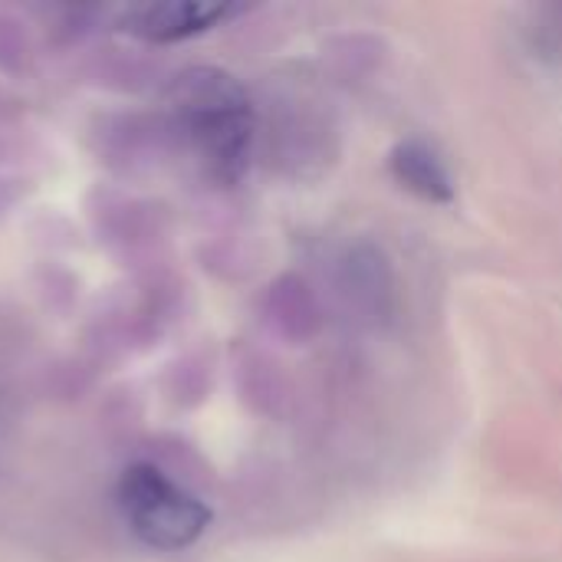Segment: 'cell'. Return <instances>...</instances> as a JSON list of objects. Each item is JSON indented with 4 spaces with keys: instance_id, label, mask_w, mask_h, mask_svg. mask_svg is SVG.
Returning a JSON list of instances; mask_svg holds the SVG:
<instances>
[{
    "instance_id": "cell-2",
    "label": "cell",
    "mask_w": 562,
    "mask_h": 562,
    "mask_svg": "<svg viewBox=\"0 0 562 562\" xmlns=\"http://www.w3.org/2000/svg\"><path fill=\"white\" fill-rule=\"evenodd\" d=\"M119 507L128 530L158 553H181L194 547L211 524L204 501L175 484L155 464H132L122 474Z\"/></svg>"
},
{
    "instance_id": "cell-1",
    "label": "cell",
    "mask_w": 562,
    "mask_h": 562,
    "mask_svg": "<svg viewBox=\"0 0 562 562\" xmlns=\"http://www.w3.org/2000/svg\"><path fill=\"white\" fill-rule=\"evenodd\" d=\"M168 112L184 145L217 184H237L250 165L254 105L247 89L224 69L194 66L175 76Z\"/></svg>"
},
{
    "instance_id": "cell-4",
    "label": "cell",
    "mask_w": 562,
    "mask_h": 562,
    "mask_svg": "<svg viewBox=\"0 0 562 562\" xmlns=\"http://www.w3.org/2000/svg\"><path fill=\"white\" fill-rule=\"evenodd\" d=\"M392 178L428 204H451L454 201V178L445 158L422 138H405L389 155Z\"/></svg>"
},
{
    "instance_id": "cell-3",
    "label": "cell",
    "mask_w": 562,
    "mask_h": 562,
    "mask_svg": "<svg viewBox=\"0 0 562 562\" xmlns=\"http://www.w3.org/2000/svg\"><path fill=\"white\" fill-rule=\"evenodd\" d=\"M240 7L234 3H201V0H171L155 7L128 10L119 26L138 40L148 43H178L198 33H207L211 26L224 23L227 16H237Z\"/></svg>"
}]
</instances>
